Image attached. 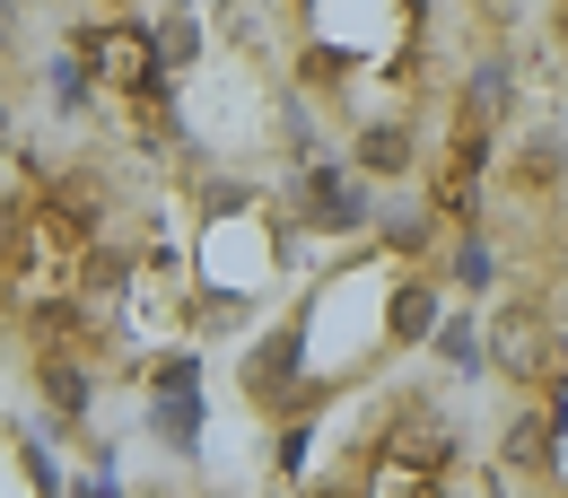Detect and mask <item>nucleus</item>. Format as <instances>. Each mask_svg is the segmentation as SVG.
Here are the masks:
<instances>
[{"label":"nucleus","mask_w":568,"mask_h":498,"mask_svg":"<svg viewBox=\"0 0 568 498\" xmlns=\"http://www.w3.org/2000/svg\"><path fill=\"white\" fill-rule=\"evenodd\" d=\"M88 53H97L114 79H132V88H149V79H158V53H141V35H97Z\"/></svg>","instance_id":"1"},{"label":"nucleus","mask_w":568,"mask_h":498,"mask_svg":"<svg viewBox=\"0 0 568 498\" xmlns=\"http://www.w3.org/2000/svg\"><path fill=\"white\" fill-rule=\"evenodd\" d=\"M306 211H315V227H358V218H367L342 175H315V184H306Z\"/></svg>","instance_id":"2"},{"label":"nucleus","mask_w":568,"mask_h":498,"mask_svg":"<svg viewBox=\"0 0 568 498\" xmlns=\"http://www.w3.org/2000/svg\"><path fill=\"white\" fill-rule=\"evenodd\" d=\"M498 358H507L516 376H534V367H542V324H534V315H498Z\"/></svg>","instance_id":"3"},{"label":"nucleus","mask_w":568,"mask_h":498,"mask_svg":"<svg viewBox=\"0 0 568 498\" xmlns=\"http://www.w3.org/2000/svg\"><path fill=\"white\" fill-rule=\"evenodd\" d=\"M428 324H437V297H428V288H403V297H394V333H403V342H420Z\"/></svg>","instance_id":"4"},{"label":"nucleus","mask_w":568,"mask_h":498,"mask_svg":"<svg viewBox=\"0 0 568 498\" xmlns=\"http://www.w3.org/2000/svg\"><path fill=\"white\" fill-rule=\"evenodd\" d=\"M358 157H367L376 175H403V166H412V141H403V132H367V141H358Z\"/></svg>","instance_id":"5"},{"label":"nucleus","mask_w":568,"mask_h":498,"mask_svg":"<svg viewBox=\"0 0 568 498\" xmlns=\"http://www.w3.org/2000/svg\"><path fill=\"white\" fill-rule=\"evenodd\" d=\"M53 403H62V411H79V403H88V376H71V367H53Z\"/></svg>","instance_id":"6"}]
</instances>
